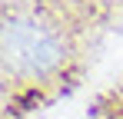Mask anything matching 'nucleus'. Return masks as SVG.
<instances>
[{
    "label": "nucleus",
    "mask_w": 123,
    "mask_h": 119,
    "mask_svg": "<svg viewBox=\"0 0 123 119\" xmlns=\"http://www.w3.org/2000/svg\"><path fill=\"white\" fill-rule=\"evenodd\" d=\"M3 60L20 76H47L63 60V43L53 27L33 17H13L3 27Z\"/></svg>",
    "instance_id": "obj_1"
}]
</instances>
